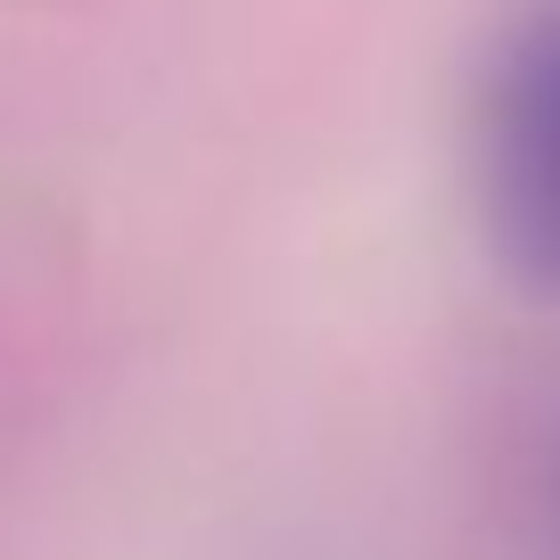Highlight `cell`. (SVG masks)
I'll list each match as a JSON object with an SVG mask.
<instances>
[{"label": "cell", "instance_id": "6da1fadb", "mask_svg": "<svg viewBox=\"0 0 560 560\" xmlns=\"http://www.w3.org/2000/svg\"><path fill=\"white\" fill-rule=\"evenodd\" d=\"M478 207L520 289L560 298V0H536L494 50L478 116Z\"/></svg>", "mask_w": 560, "mask_h": 560}]
</instances>
